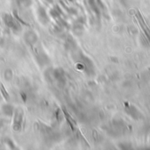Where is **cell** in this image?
Returning <instances> with one entry per match:
<instances>
[{
	"instance_id": "7a4b0ae2",
	"label": "cell",
	"mask_w": 150,
	"mask_h": 150,
	"mask_svg": "<svg viewBox=\"0 0 150 150\" xmlns=\"http://www.w3.org/2000/svg\"><path fill=\"white\" fill-rule=\"evenodd\" d=\"M3 111H4V114H6V115H8V116H11V114H12V112H13V108H12V106L7 104V105H5L4 107Z\"/></svg>"
},
{
	"instance_id": "6da1fadb",
	"label": "cell",
	"mask_w": 150,
	"mask_h": 150,
	"mask_svg": "<svg viewBox=\"0 0 150 150\" xmlns=\"http://www.w3.org/2000/svg\"><path fill=\"white\" fill-rule=\"evenodd\" d=\"M136 16L138 17L139 22H140V24H141V28H142L144 33L146 34V36L148 38V40H150V30H149V28L148 27L146 22H145V20L143 19L142 16L141 15V13H140L139 11H137V14H136Z\"/></svg>"
}]
</instances>
